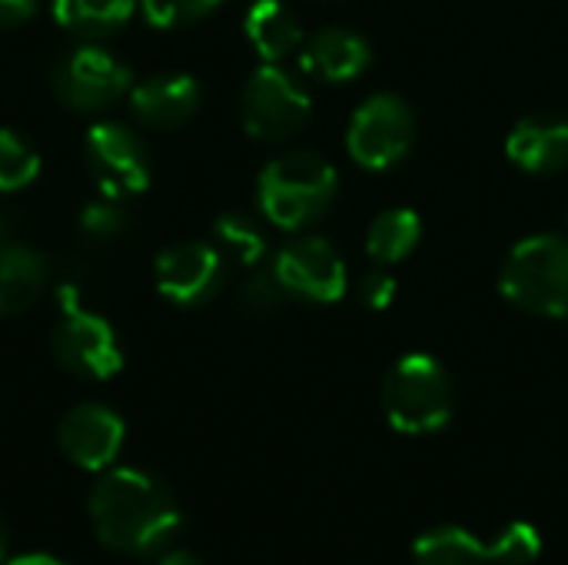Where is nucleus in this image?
<instances>
[{"instance_id":"393cba45","label":"nucleus","mask_w":568,"mask_h":565,"mask_svg":"<svg viewBox=\"0 0 568 565\" xmlns=\"http://www.w3.org/2000/svg\"><path fill=\"white\" fill-rule=\"evenodd\" d=\"M80 226H83V233L93 236V240H116V236L126 233L130 216H126V210H123V200H113V196H103V193H100V200H93V203L83 206Z\"/></svg>"},{"instance_id":"2eb2a0df","label":"nucleus","mask_w":568,"mask_h":565,"mask_svg":"<svg viewBox=\"0 0 568 565\" xmlns=\"http://www.w3.org/2000/svg\"><path fill=\"white\" fill-rule=\"evenodd\" d=\"M369 43L349 30H320L300 47V67L320 80H349L369 67Z\"/></svg>"},{"instance_id":"f03ea898","label":"nucleus","mask_w":568,"mask_h":565,"mask_svg":"<svg viewBox=\"0 0 568 565\" xmlns=\"http://www.w3.org/2000/svg\"><path fill=\"white\" fill-rule=\"evenodd\" d=\"M336 186L339 176L329 160L310 150H293L260 173V210L283 230H303L333 206Z\"/></svg>"},{"instance_id":"6ab92c4d","label":"nucleus","mask_w":568,"mask_h":565,"mask_svg":"<svg viewBox=\"0 0 568 565\" xmlns=\"http://www.w3.org/2000/svg\"><path fill=\"white\" fill-rule=\"evenodd\" d=\"M419 236H423V223L413 210H386L366 230V253L376 263L389 266L406 260L416 250Z\"/></svg>"},{"instance_id":"aec40b11","label":"nucleus","mask_w":568,"mask_h":565,"mask_svg":"<svg viewBox=\"0 0 568 565\" xmlns=\"http://www.w3.org/2000/svg\"><path fill=\"white\" fill-rule=\"evenodd\" d=\"M136 10V0H53L57 20L83 37H103L120 30Z\"/></svg>"},{"instance_id":"a211bd4d","label":"nucleus","mask_w":568,"mask_h":565,"mask_svg":"<svg viewBox=\"0 0 568 565\" xmlns=\"http://www.w3.org/2000/svg\"><path fill=\"white\" fill-rule=\"evenodd\" d=\"M416 565H493L489 546L459 526H439L413 543Z\"/></svg>"},{"instance_id":"5701e85b","label":"nucleus","mask_w":568,"mask_h":565,"mask_svg":"<svg viewBox=\"0 0 568 565\" xmlns=\"http://www.w3.org/2000/svg\"><path fill=\"white\" fill-rule=\"evenodd\" d=\"M286 286L280 283L276 270H260L253 273L243 286H240V296H236V306L253 316V320H270L283 310L286 303Z\"/></svg>"},{"instance_id":"20e7f679","label":"nucleus","mask_w":568,"mask_h":565,"mask_svg":"<svg viewBox=\"0 0 568 565\" xmlns=\"http://www.w3.org/2000/svg\"><path fill=\"white\" fill-rule=\"evenodd\" d=\"M503 296L536 316H568V240L556 233L523 240L499 270Z\"/></svg>"},{"instance_id":"c85d7f7f","label":"nucleus","mask_w":568,"mask_h":565,"mask_svg":"<svg viewBox=\"0 0 568 565\" xmlns=\"http://www.w3.org/2000/svg\"><path fill=\"white\" fill-rule=\"evenodd\" d=\"M160 565H206L200 556H193V553H186V549H173V553H166Z\"/></svg>"},{"instance_id":"ddd939ff","label":"nucleus","mask_w":568,"mask_h":565,"mask_svg":"<svg viewBox=\"0 0 568 565\" xmlns=\"http://www.w3.org/2000/svg\"><path fill=\"white\" fill-rule=\"evenodd\" d=\"M133 117L150 130H176L200 110V83L186 73H156L130 90Z\"/></svg>"},{"instance_id":"4468645a","label":"nucleus","mask_w":568,"mask_h":565,"mask_svg":"<svg viewBox=\"0 0 568 565\" xmlns=\"http://www.w3.org/2000/svg\"><path fill=\"white\" fill-rule=\"evenodd\" d=\"M506 153L526 173H559L568 167V120L526 117L506 137Z\"/></svg>"},{"instance_id":"4be33fe9","label":"nucleus","mask_w":568,"mask_h":565,"mask_svg":"<svg viewBox=\"0 0 568 565\" xmlns=\"http://www.w3.org/2000/svg\"><path fill=\"white\" fill-rule=\"evenodd\" d=\"M213 236L243 266H256L266 256V236L256 226V220L246 216V213H233V210L230 213H220L216 223H213Z\"/></svg>"},{"instance_id":"cd10ccee","label":"nucleus","mask_w":568,"mask_h":565,"mask_svg":"<svg viewBox=\"0 0 568 565\" xmlns=\"http://www.w3.org/2000/svg\"><path fill=\"white\" fill-rule=\"evenodd\" d=\"M40 3L43 0H0V30L27 23L40 10Z\"/></svg>"},{"instance_id":"2f4dec72","label":"nucleus","mask_w":568,"mask_h":565,"mask_svg":"<svg viewBox=\"0 0 568 565\" xmlns=\"http://www.w3.org/2000/svg\"><path fill=\"white\" fill-rule=\"evenodd\" d=\"M7 236H10V223H7V216L0 213V243H7Z\"/></svg>"},{"instance_id":"a878e982","label":"nucleus","mask_w":568,"mask_h":565,"mask_svg":"<svg viewBox=\"0 0 568 565\" xmlns=\"http://www.w3.org/2000/svg\"><path fill=\"white\" fill-rule=\"evenodd\" d=\"M146 10V20L156 27H180L206 17L220 0H140Z\"/></svg>"},{"instance_id":"7ed1b4c3","label":"nucleus","mask_w":568,"mask_h":565,"mask_svg":"<svg viewBox=\"0 0 568 565\" xmlns=\"http://www.w3.org/2000/svg\"><path fill=\"white\" fill-rule=\"evenodd\" d=\"M383 413L403 436L439 433L453 420V383L443 363L426 353L403 356L383 380Z\"/></svg>"},{"instance_id":"f3484780","label":"nucleus","mask_w":568,"mask_h":565,"mask_svg":"<svg viewBox=\"0 0 568 565\" xmlns=\"http://www.w3.org/2000/svg\"><path fill=\"white\" fill-rule=\"evenodd\" d=\"M246 37L253 50L266 63H280L283 57L296 53L303 47V23L283 0H256L246 10Z\"/></svg>"},{"instance_id":"6e6552de","label":"nucleus","mask_w":568,"mask_h":565,"mask_svg":"<svg viewBox=\"0 0 568 565\" xmlns=\"http://www.w3.org/2000/svg\"><path fill=\"white\" fill-rule=\"evenodd\" d=\"M413 133V110L396 93H376L353 113L346 150L366 170H389L409 153Z\"/></svg>"},{"instance_id":"bb28decb","label":"nucleus","mask_w":568,"mask_h":565,"mask_svg":"<svg viewBox=\"0 0 568 565\" xmlns=\"http://www.w3.org/2000/svg\"><path fill=\"white\" fill-rule=\"evenodd\" d=\"M396 296V280L386 270H373L359 280V300L369 310H386Z\"/></svg>"},{"instance_id":"dca6fc26","label":"nucleus","mask_w":568,"mask_h":565,"mask_svg":"<svg viewBox=\"0 0 568 565\" xmlns=\"http://www.w3.org/2000/svg\"><path fill=\"white\" fill-rule=\"evenodd\" d=\"M47 286V263L23 243H0V316L30 310Z\"/></svg>"},{"instance_id":"423d86ee","label":"nucleus","mask_w":568,"mask_h":565,"mask_svg":"<svg viewBox=\"0 0 568 565\" xmlns=\"http://www.w3.org/2000/svg\"><path fill=\"white\" fill-rule=\"evenodd\" d=\"M310 93L276 63H263L243 87L240 117L250 137L263 143H283L310 123Z\"/></svg>"},{"instance_id":"9b49d317","label":"nucleus","mask_w":568,"mask_h":565,"mask_svg":"<svg viewBox=\"0 0 568 565\" xmlns=\"http://www.w3.org/2000/svg\"><path fill=\"white\" fill-rule=\"evenodd\" d=\"M153 276L160 293L176 303V306H200L210 296H216V290L223 286V260L220 250L200 240H186V243H173L166 246L156 263H153Z\"/></svg>"},{"instance_id":"412c9836","label":"nucleus","mask_w":568,"mask_h":565,"mask_svg":"<svg viewBox=\"0 0 568 565\" xmlns=\"http://www.w3.org/2000/svg\"><path fill=\"white\" fill-rule=\"evenodd\" d=\"M40 173V153L27 133L0 127V193L27 190Z\"/></svg>"},{"instance_id":"b1692460","label":"nucleus","mask_w":568,"mask_h":565,"mask_svg":"<svg viewBox=\"0 0 568 565\" xmlns=\"http://www.w3.org/2000/svg\"><path fill=\"white\" fill-rule=\"evenodd\" d=\"M489 546L493 565H532L542 556V536L529 523H509Z\"/></svg>"},{"instance_id":"c756f323","label":"nucleus","mask_w":568,"mask_h":565,"mask_svg":"<svg viewBox=\"0 0 568 565\" xmlns=\"http://www.w3.org/2000/svg\"><path fill=\"white\" fill-rule=\"evenodd\" d=\"M7 549H10V526H7V516L0 513V563L7 556Z\"/></svg>"},{"instance_id":"39448f33","label":"nucleus","mask_w":568,"mask_h":565,"mask_svg":"<svg viewBox=\"0 0 568 565\" xmlns=\"http://www.w3.org/2000/svg\"><path fill=\"white\" fill-rule=\"evenodd\" d=\"M133 73L100 43H77L57 57L50 70V87L57 100L70 110L93 113L113 107L120 97L130 93Z\"/></svg>"},{"instance_id":"0eeeda50","label":"nucleus","mask_w":568,"mask_h":565,"mask_svg":"<svg viewBox=\"0 0 568 565\" xmlns=\"http://www.w3.org/2000/svg\"><path fill=\"white\" fill-rule=\"evenodd\" d=\"M83 157L103 196L130 200V196H140L153 180L150 150L136 137V130H130L126 123H116V120L93 123L87 130Z\"/></svg>"},{"instance_id":"f8f14e48","label":"nucleus","mask_w":568,"mask_h":565,"mask_svg":"<svg viewBox=\"0 0 568 565\" xmlns=\"http://www.w3.org/2000/svg\"><path fill=\"white\" fill-rule=\"evenodd\" d=\"M57 443L73 466L103 473L123 446V420L103 403H80L60 420Z\"/></svg>"},{"instance_id":"9d476101","label":"nucleus","mask_w":568,"mask_h":565,"mask_svg":"<svg viewBox=\"0 0 568 565\" xmlns=\"http://www.w3.org/2000/svg\"><path fill=\"white\" fill-rule=\"evenodd\" d=\"M273 270L290 296H303L313 303H336L346 293L343 256L326 240H316V236L286 243Z\"/></svg>"},{"instance_id":"f257e3e1","label":"nucleus","mask_w":568,"mask_h":565,"mask_svg":"<svg viewBox=\"0 0 568 565\" xmlns=\"http://www.w3.org/2000/svg\"><path fill=\"white\" fill-rule=\"evenodd\" d=\"M87 509L97 539L123 556H156L183 526V513L170 486L130 466L106 470L93 483Z\"/></svg>"},{"instance_id":"1a4fd4ad","label":"nucleus","mask_w":568,"mask_h":565,"mask_svg":"<svg viewBox=\"0 0 568 565\" xmlns=\"http://www.w3.org/2000/svg\"><path fill=\"white\" fill-rule=\"evenodd\" d=\"M50 350L57 363L80 380H110L123 366V353L113 326L90 310H67L50 333Z\"/></svg>"},{"instance_id":"7c9ffc66","label":"nucleus","mask_w":568,"mask_h":565,"mask_svg":"<svg viewBox=\"0 0 568 565\" xmlns=\"http://www.w3.org/2000/svg\"><path fill=\"white\" fill-rule=\"evenodd\" d=\"M7 565H67V563L50 559V556H23V559H13V563H7Z\"/></svg>"}]
</instances>
